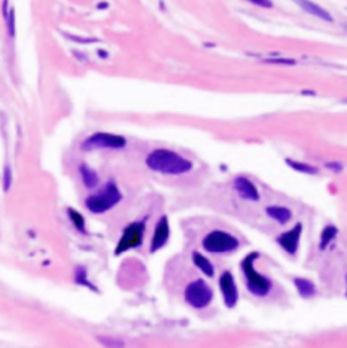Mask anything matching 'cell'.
<instances>
[{
    "mask_svg": "<svg viewBox=\"0 0 347 348\" xmlns=\"http://www.w3.org/2000/svg\"><path fill=\"white\" fill-rule=\"evenodd\" d=\"M146 165L154 172L168 176L188 174L194 167L192 161L186 159L184 156L166 148H159L150 152L146 157Z\"/></svg>",
    "mask_w": 347,
    "mask_h": 348,
    "instance_id": "cell-1",
    "label": "cell"
},
{
    "mask_svg": "<svg viewBox=\"0 0 347 348\" xmlns=\"http://www.w3.org/2000/svg\"><path fill=\"white\" fill-rule=\"evenodd\" d=\"M260 258V254L252 251L244 256L240 262V271L243 275L244 285L247 292L255 298H266L272 292V279L256 270L255 263Z\"/></svg>",
    "mask_w": 347,
    "mask_h": 348,
    "instance_id": "cell-2",
    "label": "cell"
},
{
    "mask_svg": "<svg viewBox=\"0 0 347 348\" xmlns=\"http://www.w3.org/2000/svg\"><path fill=\"white\" fill-rule=\"evenodd\" d=\"M122 198L124 195L117 183L110 180L104 184V187L99 188L96 193L91 194L86 198L84 206L92 214H104L113 210L114 207L121 202Z\"/></svg>",
    "mask_w": 347,
    "mask_h": 348,
    "instance_id": "cell-3",
    "label": "cell"
},
{
    "mask_svg": "<svg viewBox=\"0 0 347 348\" xmlns=\"http://www.w3.org/2000/svg\"><path fill=\"white\" fill-rule=\"evenodd\" d=\"M202 250L210 255H230L240 248V240L222 229H213L204 236Z\"/></svg>",
    "mask_w": 347,
    "mask_h": 348,
    "instance_id": "cell-4",
    "label": "cell"
},
{
    "mask_svg": "<svg viewBox=\"0 0 347 348\" xmlns=\"http://www.w3.org/2000/svg\"><path fill=\"white\" fill-rule=\"evenodd\" d=\"M183 298L184 302L194 311H204L209 308L214 300V292L205 279L197 278L186 285Z\"/></svg>",
    "mask_w": 347,
    "mask_h": 348,
    "instance_id": "cell-5",
    "label": "cell"
},
{
    "mask_svg": "<svg viewBox=\"0 0 347 348\" xmlns=\"http://www.w3.org/2000/svg\"><path fill=\"white\" fill-rule=\"evenodd\" d=\"M146 231V218H142V220H138V221H133L130 224H128L122 229V235L120 237V240H118L117 245H116L114 255L120 256V255L125 254L128 251L140 248L142 243H144Z\"/></svg>",
    "mask_w": 347,
    "mask_h": 348,
    "instance_id": "cell-6",
    "label": "cell"
},
{
    "mask_svg": "<svg viewBox=\"0 0 347 348\" xmlns=\"http://www.w3.org/2000/svg\"><path fill=\"white\" fill-rule=\"evenodd\" d=\"M126 138L120 134L106 132L92 133L91 136L82 142L83 151H92V149H124L126 146Z\"/></svg>",
    "mask_w": 347,
    "mask_h": 348,
    "instance_id": "cell-7",
    "label": "cell"
},
{
    "mask_svg": "<svg viewBox=\"0 0 347 348\" xmlns=\"http://www.w3.org/2000/svg\"><path fill=\"white\" fill-rule=\"evenodd\" d=\"M218 290H220L221 298L224 305L228 309H234L239 304V287L236 285L234 275L230 270H226L218 277Z\"/></svg>",
    "mask_w": 347,
    "mask_h": 348,
    "instance_id": "cell-8",
    "label": "cell"
},
{
    "mask_svg": "<svg viewBox=\"0 0 347 348\" xmlns=\"http://www.w3.org/2000/svg\"><path fill=\"white\" fill-rule=\"evenodd\" d=\"M302 224L301 222H297L293 228H290L289 231L282 232L281 235L277 236L276 239V243L280 245L285 254L290 255V256H296L297 252H298V248H300V241L301 236H302Z\"/></svg>",
    "mask_w": 347,
    "mask_h": 348,
    "instance_id": "cell-9",
    "label": "cell"
},
{
    "mask_svg": "<svg viewBox=\"0 0 347 348\" xmlns=\"http://www.w3.org/2000/svg\"><path fill=\"white\" fill-rule=\"evenodd\" d=\"M170 236H171V228H170L168 217L162 216L156 222L155 228H154V233H152V237H150V254H156L160 250H163L168 243Z\"/></svg>",
    "mask_w": 347,
    "mask_h": 348,
    "instance_id": "cell-10",
    "label": "cell"
},
{
    "mask_svg": "<svg viewBox=\"0 0 347 348\" xmlns=\"http://www.w3.org/2000/svg\"><path fill=\"white\" fill-rule=\"evenodd\" d=\"M234 190L244 201L250 202H258L260 199V193H259L256 184L254 183L251 179L247 176H238L234 180Z\"/></svg>",
    "mask_w": 347,
    "mask_h": 348,
    "instance_id": "cell-11",
    "label": "cell"
},
{
    "mask_svg": "<svg viewBox=\"0 0 347 348\" xmlns=\"http://www.w3.org/2000/svg\"><path fill=\"white\" fill-rule=\"evenodd\" d=\"M192 262L196 266L200 273H202L206 278H214L216 275V268L214 264L212 263L210 259L200 251H194L192 254Z\"/></svg>",
    "mask_w": 347,
    "mask_h": 348,
    "instance_id": "cell-12",
    "label": "cell"
},
{
    "mask_svg": "<svg viewBox=\"0 0 347 348\" xmlns=\"http://www.w3.org/2000/svg\"><path fill=\"white\" fill-rule=\"evenodd\" d=\"M268 218L276 221L280 225H286L293 218V212L288 206H281V205H272L264 209Z\"/></svg>",
    "mask_w": 347,
    "mask_h": 348,
    "instance_id": "cell-13",
    "label": "cell"
},
{
    "mask_svg": "<svg viewBox=\"0 0 347 348\" xmlns=\"http://www.w3.org/2000/svg\"><path fill=\"white\" fill-rule=\"evenodd\" d=\"M293 285L296 287V292L298 293V296L304 300H310L318 294V289L314 281H310L308 278L296 277L293 279Z\"/></svg>",
    "mask_w": 347,
    "mask_h": 348,
    "instance_id": "cell-14",
    "label": "cell"
},
{
    "mask_svg": "<svg viewBox=\"0 0 347 348\" xmlns=\"http://www.w3.org/2000/svg\"><path fill=\"white\" fill-rule=\"evenodd\" d=\"M297 4L300 5L306 14L316 16V18L322 19V20H326V22H334L332 15L330 14L327 9L323 8L322 5L316 4L314 1H304V0H301V1H297Z\"/></svg>",
    "mask_w": 347,
    "mask_h": 348,
    "instance_id": "cell-15",
    "label": "cell"
},
{
    "mask_svg": "<svg viewBox=\"0 0 347 348\" xmlns=\"http://www.w3.org/2000/svg\"><path fill=\"white\" fill-rule=\"evenodd\" d=\"M79 174H80V178H82V182H83L86 188L92 190V188L98 187V184H99L98 172H96L94 168H91L88 164H84V163H83V164H80Z\"/></svg>",
    "mask_w": 347,
    "mask_h": 348,
    "instance_id": "cell-16",
    "label": "cell"
},
{
    "mask_svg": "<svg viewBox=\"0 0 347 348\" xmlns=\"http://www.w3.org/2000/svg\"><path fill=\"white\" fill-rule=\"evenodd\" d=\"M339 229L332 224L330 225H326L320 232V237H319V250L320 251H326L328 248L331 243H332L336 237H338Z\"/></svg>",
    "mask_w": 347,
    "mask_h": 348,
    "instance_id": "cell-17",
    "label": "cell"
},
{
    "mask_svg": "<svg viewBox=\"0 0 347 348\" xmlns=\"http://www.w3.org/2000/svg\"><path fill=\"white\" fill-rule=\"evenodd\" d=\"M285 163L288 164V167H290L292 170L297 171V172H300V174L310 175V176L319 174V168H318L316 165L310 164V163L294 160V159H285Z\"/></svg>",
    "mask_w": 347,
    "mask_h": 348,
    "instance_id": "cell-18",
    "label": "cell"
},
{
    "mask_svg": "<svg viewBox=\"0 0 347 348\" xmlns=\"http://www.w3.org/2000/svg\"><path fill=\"white\" fill-rule=\"evenodd\" d=\"M74 281H75L76 285L87 287L91 292H98L96 286L90 281L88 273H87V268H86L84 266H78V267H75V271H74Z\"/></svg>",
    "mask_w": 347,
    "mask_h": 348,
    "instance_id": "cell-19",
    "label": "cell"
},
{
    "mask_svg": "<svg viewBox=\"0 0 347 348\" xmlns=\"http://www.w3.org/2000/svg\"><path fill=\"white\" fill-rule=\"evenodd\" d=\"M66 214L70 218V224L74 225L76 232H79L82 235H87V225H86V218L80 212H78L74 207H68L66 209Z\"/></svg>",
    "mask_w": 347,
    "mask_h": 348,
    "instance_id": "cell-20",
    "label": "cell"
},
{
    "mask_svg": "<svg viewBox=\"0 0 347 348\" xmlns=\"http://www.w3.org/2000/svg\"><path fill=\"white\" fill-rule=\"evenodd\" d=\"M98 340L104 348H125L124 340L114 336H99Z\"/></svg>",
    "mask_w": 347,
    "mask_h": 348,
    "instance_id": "cell-21",
    "label": "cell"
},
{
    "mask_svg": "<svg viewBox=\"0 0 347 348\" xmlns=\"http://www.w3.org/2000/svg\"><path fill=\"white\" fill-rule=\"evenodd\" d=\"M6 19H7V33H8V37H15V12L12 7L10 8Z\"/></svg>",
    "mask_w": 347,
    "mask_h": 348,
    "instance_id": "cell-22",
    "label": "cell"
},
{
    "mask_svg": "<svg viewBox=\"0 0 347 348\" xmlns=\"http://www.w3.org/2000/svg\"><path fill=\"white\" fill-rule=\"evenodd\" d=\"M11 184H12V171L10 168V165H6L4 172H3V186H4V191H8Z\"/></svg>",
    "mask_w": 347,
    "mask_h": 348,
    "instance_id": "cell-23",
    "label": "cell"
},
{
    "mask_svg": "<svg viewBox=\"0 0 347 348\" xmlns=\"http://www.w3.org/2000/svg\"><path fill=\"white\" fill-rule=\"evenodd\" d=\"M324 165H326L327 170H331L334 172H342L343 171V164L339 163V161H328V163H326Z\"/></svg>",
    "mask_w": 347,
    "mask_h": 348,
    "instance_id": "cell-24",
    "label": "cell"
},
{
    "mask_svg": "<svg viewBox=\"0 0 347 348\" xmlns=\"http://www.w3.org/2000/svg\"><path fill=\"white\" fill-rule=\"evenodd\" d=\"M268 62H272V64H284V65H294V60H290V58H272V60H268Z\"/></svg>",
    "mask_w": 347,
    "mask_h": 348,
    "instance_id": "cell-25",
    "label": "cell"
},
{
    "mask_svg": "<svg viewBox=\"0 0 347 348\" xmlns=\"http://www.w3.org/2000/svg\"><path fill=\"white\" fill-rule=\"evenodd\" d=\"M250 3L254 5H258V7H263V8L272 7V1H270V0H251Z\"/></svg>",
    "mask_w": 347,
    "mask_h": 348,
    "instance_id": "cell-26",
    "label": "cell"
},
{
    "mask_svg": "<svg viewBox=\"0 0 347 348\" xmlns=\"http://www.w3.org/2000/svg\"><path fill=\"white\" fill-rule=\"evenodd\" d=\"M346 298H347V277H346Z\"/></svg>",
    "mask_w": 347,
    "mask_h": 348,
    "instance_id": "cell-27",
    "label": "cell"
},
{
    "mask_svg": "<svg viewBox=\"0 0 347 348\" xmlns=\"http://www.w3.org/2000/svg\"><path fill=\"white\" fill-rule=\"evenodd\" d=\"M343 102H344V103H347V99H343Z\"/></svg>",
    "mask_w": 347,
    "mask_h": 348,
    "instance_id": "cell-28",
    "label": "cell"
}]
</instances>
